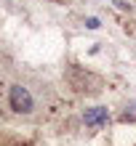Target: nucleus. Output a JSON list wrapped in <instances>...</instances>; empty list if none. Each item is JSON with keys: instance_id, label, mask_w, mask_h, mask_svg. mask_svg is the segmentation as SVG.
<instances>
[{"instance_id": "obj_1", "label": "nucleus", "mask_w": 136, "mask_h": 146, "mask_svg": "<svg viewBox=\"0 0 136 146\" xmlns=\"http://www.w3.org/2000/svg\"><path fill=\"white\" fill-rule=\"evenodd\" d=\"M32 106H35V101H32L29 90L24 85H11V109L19 114H29Z\"/></svg>"}, {"instance_id": "obj_2", "label": "nucleus", "mask_w": 136, "mask_h": 146, "mask_svg": "<svg viewBox=\"0 0 136 146\" xmlns=\"http://www.w3.org/2000/svg\"><path fill=\"white\" fill-rule=\"evenodd\" d=\"M83 119H86V125H91V127H99V125H104L107 119H109V111H107L104 106H93V109H86Z\"/></svg>"}, {"instance_id": "obj_3", "label": "nucleus", "mask_w": 136, "mask_h": 146, "mask_svg": "<svg viewBox=\"0 0 136 146\" xmlns=\"http://www.w3.org/2000/svg\"><path fill=\"white\" fill-rule=\"evenodd\" d=\"M120 119H123V122H133V119H136V101L125 106V111L120 114Z\"/></svg>"}, {"instance_id": "obj_4", "label": "nucleus", "mask_w": 136, "mask_h": 146, "mask_svg": "<svg viewBox=\"0 0 136 146\" xmlns=\"http://www.w3.org/2000/svg\"><path fill=\"white\" fill-rule=\"evenodd\" d=\"M86 27L88 29H99V19H96V16H88V19H86Z\"/></svg>"}]
</instances>
